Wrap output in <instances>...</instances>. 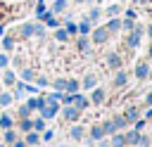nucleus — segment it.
Instances as JSON below:
<instances>
[{"label": "nucleus", "mask_w": 152, "mask_h": 147, "mask_svg": "<svg viewBox=\"0 0 152 147\" xmlns=\"http://www.w3.org/2000/svg\"><path fill=\"white\" fill-rule=\"evenodd\" d=\"M107 38H109V31L107 28H95V33H93V40L95 43H104Z\"/></svg>", "instance_id": "nucleus-1"}, {"label": "nucleus", "mask_w": 152, "mask_h": 147, "mask_svg": "<svg viewBox=\"0 0 152 147\" xmlns=\"http://www.w3.org/2000/svg\"><path fill=\"white\" fill-rule=\"evenodd\" d=\"M26 107H28V109H43V107H45V100H43V97H31V100L26 102Z\"/></svg>", "instance_id": "nucleus-2"}, {"label": "nucleus", "mask_w": 152, "mask_h": 147, "mask_svg": "<svg viewBox=\"0 0 152 147\" xmlns=\"http://www.w3.org/2000/svg\"><path fill=\"white\" fill-rule=\"evenodd\" d=\"M128 45H131V47H138V45H140V31H133V33L128 36Z\"/></svg>", "instance_id": "nucleus-3"}, {"label": "nucleus", "mask_w": 152, "mask_h": 147, "mask_svg": "<svg viewBox=\"0 0 152 147\" xmlns=\"http://www.w3.org/2000/svg\"><path fill=\"white\" fill-rule=\"evenodd\" d=\"M71 102L76 104V109H83V107H88V100H86L83 95H76V97H71Z\"/></svg>", "instance_id": "nucleus-4"}, {"label": "nucleus", "mask_w": 152, "mask_h": 147, "mask_svg": "<svg viewBox=\"0 0 152 147\" xmlns=\"http://www.w3.org/2000/svg\"><path fill=\"white\" fill-rule=\"evenodd\" d=\"M104 28H107V31H109V33H114V31H116V28H121V21H119V19H114V17H112V19H109V24H107V26H104Z\"/></svg>", "instance_id": "nucleus-5"}, {"label": "nucleus", "mask_w": 152, "mask_h": 147, "mask_svg": "<svg viewBox=\"0 0 152 147\" xmlns=\"http://www.w3.org/2000/svg\"><path fill=\"white\" fill-rule=\"evenodd\" d=\"M147 74H150V69H147V64H138V66H135V76H138V78H145Z\"/></svg>", "instance_id": "nucleus-6"}, {"label": "nucleus", "mask_w": 152, "mask_h": 147, "mask_svg": "<svg viewBox=\"0 0 152 147\" xmlns=\"http://www.w3.org/2000/svg\"><path fill=\"white\" fill-rule=\"evenodd\" d=\"M102 135H104V130H102V126H93V128H90V138H93V140H100Z\"/></svg>", "instance_id": "nucleus-7"}, {"label": "nucleus", "mask_w": 152, "mask_h": 147, "mask_svg": "<svg viewBox=\"0 0 152 147\" xmlns=\"http://www.w3.org/2000/svg\"><path fill=\"white\" fill-rule=\"evenodd\" d=\"M76 28H78V33H81V36H88V33H90V21H81Z\"/></svg>", "instance_id": "nucleus-8"}, {"label": "nucleus", "mask_w": 152, "mask_h": 147, "mask_svg": "<svg viewBox=\"0 0 152 147\" xmlns=\"http://www.w3.org/2000/svg\"><path fill=\"white\" fill-rule=\"evenodd\" d=\"M126 142H131V145H138V142H140V135H138V130L128 133V135H126Z\"/></svg>", "instance_id": "nucleus-9"}, {"label": "nucleus", "mask_w": 152, "mask_h": 147, "mask_svg": "<svg viewBox=\"0 0 152 147\" xmlns=\"http://www.w3.org/2000/svg\"><path fill=\"white\" fill-rule=\"evenodd\" d=\"M107 62H109V66H112V69H119V66H121V59H119L116 55H109V59H107Z\"/></svg>", "instance_id": "nucleus-10"}, {"label": "nucleus", "mask_w": 152, "mask_h": 147, "mask_svg": "<svg viewBox=\"0 0 152 147\" xmlns=\"http://www.w3.org/2000/svg\"><path fill=\"white\" fill-rule=\"evenodd\" d=\"M102 100H104V92H102L100 88H97V90H93V102H95V104H100Z\"/></svg>", "instance_id": "nucleus-11"}, {"label": "nucleus", "mask_w": 152, "mask_h": 147, "mask_svg": "<svg viewBox=\"0 0 152 147\" xmlns=\"http://www.w3.org/2000/svg\"><path fill=\"white\" fill-rule=\"evenodd\" d=\"M64 116H66V119H76V116H78V109H76V107H66V109H64Z\"/></svg>", "instance_id": "nucleus-12"}, {"label": "nucleus", "mask_w": 152, "mask_h": 147, "mask_svg": "<svg viewBox=\"0 0 152 147\" xmlns=\"http://www.w3.org/2000/svg\"><path fill=\"white\" fill-rule=\"evenodd\" d=\"M112 145H114V147H124V145H126V135H114Z\"/></svg>", "instance_id": "nucleus-13"}, {"label": "nucleus", "mask_w": 152, "mask_h": 147, "mask_svg": "<svg viewBox=\"0 0 152 147\" xmlns=\"http://www.w3.org/2000/svg\"><path fill=\"white\" fill-rule=\"evenodd\" d=\"M100 14H102V12H100L97 7H93V9H90V14H88V21H97V19H100Z\"/></svg>", "instance_id": "nucleus-14"}, {"label": "nucleus", "mask_w": 152, "mask_h": 147, "mask_svg": "<svg viewBox=\"0 0 152 147\" xmlns=\"http://www.w3.org/2000/svg\"><path fill=\"white\" fill-rule=\"evenodd\" d=\"M0 128H5V130L12 128V119L10 116H0Z\"/></svg>", "instance_id": "nucleus-15"}, {"label": "nucleus", "mask_w": 152, "mask_h": 147, "mask_svg": "<svg viewBox=\"0 0 152 147\" xmlns=\"http://www.w3.org/2000/svg\"><path fill=\"white\" fill-rule=\"evenodd\" d=\"M112 126H114V130H116V128H124V126H126V119H124V116H116V119L112 121Z\"/></svg>", "instance_id": "nucleus-16"}, {"label": "nucleus", "mask_w": 152, "mask_h": 147, "mask_svg": "<svg viewBox=\"0 0 152 147\" xmlns=\"http://www.w3.org/2000/svg\"><path fill=\"white\" fill-rule=\"evenodd\" d=\"M64 7H66V0H55V5H52L55 12H64Z\"/></svg>", "instance_id": "nucleus-17"}, {"label": "nucleus", "mask_w": 152, "mask_h": 147, "mask_svg": "<svg viewBox=\"0 0 152 147\" xmlns=\"http://www.w3.org/2000/svg\"><path fill=\"white\" fill-rule=\"evenodd\" d=\"M119 12H121V7H119V5H109V7H107V14H109V17H116Z\"/></svg>", "instance_id": "nucleus-18"}, {"label": "nucleus", "mask_w": 152, "mask_h": 147, "mask_svg": "<svg viewBox=\"0 0 152 147\" xmlns=\"http://www.w3.org/2000/svg\"><path fill=\"white\" fill-rule=\"evenodd\" d=\"M10 102H12V95H7V92H0V104H2V107H7Z\"/></svg>", "instance_id": "nucleus-19"}, {"label": "nucleus", "mask_w": 152, "mask_h": 147, "mask_svg": "<svg viewBox=\"0 0 152 147\" xmlns=\"http://www.w3.org/2000/svg\"><path fill=\"white\" fill-rule=\"evenodd\" d=\"M126 83V74L121 71V74H116V78H114V85H124Z\"/></svg>", "instance_id": "nucleus-20"}, {"label": "nucleus", "mask_w": 152, "mask_h": 147, "mask_svg": "<svg viewBox=\"0 0 152 147\" xmlns=\"http://www.w3.org/2000/svg\"><path fill=\"white\" fill-rule=\"evenodd\" d=\"M76 88H78V83H76V81H66V85H64V90H66V92H74Z\"/></svg>", "instance_id": "nucleus-21"}, {"label": "nucleus", "mask_w": 152, "mask_h": 147, "mask_svg": "<svg viewBox=\"0 0 152 147\" xmlns=\"http://www.w3.org/2000/svg\"><path fill=\"white\" fill-rule=\"evenodd\" d=\"M45 24H48V26H57V19H55V17L48 12V14H45Z\"/></svg>", "instance_id": "nucleus-22"}, {"label": "nucleus", "mask_w": 152, "mask_h": 147, "mask_svg": "<svg viewBox=\"0 0 152 147\" xmlns=\"http://www.w3.org/2000/svg\"><path fill=\"white\" fill-rule=\"evenodd\" d=\"M2 47H5V50H12V47H14V40H12V38H5V40H2Z\"/></svg>", "instance_id": "nucleus-23"}, {"label": "nucleus", "mask_w": 152, "mask_h": 147, "mask_svg": "<svg viewBox=\"0 0 152 147\" xmlns=\"http://www.w3.org/2000/svg\"><path fill=\"white\" fill-rule=\"evenodd\" d=\"M76 47H78V50H86V47H88V38H78Z\"/></svg>", "instance_id": "nucleus-24"}, {"label": "nucleus", "mask_w": 152, "mask_h": 147, "mask_svg": "<svg viewBox=\"0 0 152 147\" xmlns=\"http://www.w3.org/2000/svg\"><path fill=\"white\" fill-rule=\"evenodd\" d=\"M83 85H86V88H93V85H95V76H86Z\"/></svg>", "instance_id": "nucleus-25"}, {"label": "nucleus", "mask_w": 152, "mask_h": 147, "mask_svg": "<svg viewBox=\"0 0 152 147\" xmlns=\"http://www.w3.org/2000/svg\"><path fill=\"white\" fill-rule=\"evenodd\" d=\"M81 135H83V130H81L78 126H74V128H71V138H76V140H78Z\"/></svg>", "instance_id": "nucleus-26"}, {"label": "nucleus", "mask_w": 152, "mask_h": 147, "mask_svg": "<svg viewBox=\"0 0 152 147\" xmlns=\"http://www.w3.org/2000/svg\"><path fill=\"white\" fill-rule=\"evenodd\" d=\"M26 142H28V145H36V142H38V133H28Z\"/></svg>", "instance_id": "nucleus-27"}, {"label": "nucleus", "mask_w": 152, "mask_h": 147, "mask_svg": "<svg viewBox=\"0 0 152 147\" xmlns=\"http://www.w3.org/2000/svg\"><path fill=\"white\" fill-rule=\"evenodd\" d=\"M78 28H76V24L74 21H66V33H76Z\"/></svg>", "instance_id": "nucleus-28"}, {"label": "nucleus", "mask_w": 152, "mask_h": 147, "mask_svg": "<svg viewBox=\"0 0 152 147\" xmlns=\"http://www.w3.org/2000/svg\"><path fill=\"white\" fill-rule=\"evenodd\" d=\"M135 116H138V111H135V109H128V111H126V121H133Z\"/></svg>", "instance_id": "nucleus-29"}, {"label": "nucleus", "mask_w": 152, "mask_h": 147, "mask_svg": "<svg viewBox=\"0 0 152 147\" xmlns=\"http://www.w3.org/2000/svg\"><path fill=\"white\" fill-rule=\"evenodd\" d=\"M31 128H33V121H26V119H24V121H21V130H31Z\"/></svg>", "instance_id": "nucleus-30"}, {"label": "nucleus", "mask_w": 152, "mask_h": 147, "mask_svg": "<svg viewBox=\"0 0 152 147\" xmlns=\"http://www.w3.org/2000/svg\"><path fill=\"white\" fill-rule=\"evenodd\" d=\"M33 128H36V130H43V128H45V121H43V119L33 121Z\"/></svg>", "instance_id": "nucleus-31"}, {"label": "nucleus", "mask_w": 152, "mask_h": 147, "mask_svg": "<svg viewBox=\"0 0 152 147\" xmlns=\"http://www.w3.org/2000/svg\"><path fill=\"white\" fill-rule=\"evenodd\" d=\"M102 130H104V133H114V126H112V121H107V123L102 126Z\"/></svg>", "instance_id": "nucleus-32"}, {"label": "nucleus", "mask_w": 152, "mask_h": 147, "mask_svg": "<svg viewBox=\"0 0 152 147\" xmlns=\"http://www.w3.org/2000/svg\"><path fill=\"white\" fill-rule=\"evenodd\" d=\"M55 36H57V40H66V36H69V33H66V31H57Z\"/></svg>", "instance_id": "nucleus-33"}, {"label": "nucleus", "mask_w": 152, "mask_h": 147, "mask_svg": "<svg viewBox=\"0 0 152 147\" xmlns=\"http://www.w3.org/2000/svg\"><path fill=\"white\" fill-rule=\"evenodd\" d=\"M5 83H14V74H12V71L5 74Z\"/></svg>", "instance_id": "nucleus-34"}, {"label": "nucleus", "mask_w": 152, "mask_h": 147, "mask_svg": "<svg viewBox=\"0 0 152 147\" xmlns=\"http://www.w3.org/2000/svg\"><path fill=\"white\" fill-rule=\"evenodd\" d=\"M5 140H7V142H14V133H12L10 128H7V133H5Z\"/></svg>", "instance_id": "nucleus-35"}, {"label": "nucleus", "mask_w": 152, "mask_h": 147, "mask_svg": "<svg viewBox=\"0 0 152 147\" xmlns=\"http://www.w3.org/2000/svg\"><path fill=\"white\" fill-rule=\"evenodd\" d=\"M64 85H66V81H62V78L55 83V88H57V90H64Z\"/></svg>", "instance_id": "nucleus-36"}, {"label": "nucleus", "mask_w": 152, "mask_h": 147, "mask_svg": "<svg viewBox=\"0 0 152 147\" xmlns=\"http://www.w3.org/2000/svg\"><path fill=\"white\" fill-rule=\"evenodd\" d=\"M121 26H124V28H133V19H126Z\"/></svg>", "instance_id": "nucleus-37"}, {"label": "nucleus", "mask_w": 152, "mask_h": 147, "mask_svg": "<svg viewBox=\"0 0 152 147\" xmlns=\"http://www.w3.org/2000/svg\"><path fill=\"white\" fill-rule=\"evenodd\" d=\"M24 78H33V71L31 69H24Z\"/></svg>", "instance_id": "nucleus-38"}, {"label": "nucleus", "mask_w": 152, "mask_h": 147, "mask_svg": "<svg viewBox=\"0 0 152 147\" xmlns=\"http://www.w3.org/2000/svg\"><path fill=\"white\" fill-rule=\"evenodd\" d=\"M0 66H7V57L5 55H0Z\"/></svg>", "instance_id": "nucleus-39"}, {"label": "nucleus", "mask_w": 152, "mask_h": 147, "mask_svg": "<svg viewBox=\"0 0 152 147\" xmlns=\"http://www.w3.org/2000/svg\"><path fill=\"white\" fill-rule=\"evenodd\" d=\"M14 147H26V145H24V142H17V145H14Z\"/></svg>", "instance_id": "nucleus-40"}, {"label": "nucleus", "mask_w": 152, "mask_h": 147, "mask_svg": "<svg viewBox=\"0 0 152 147\" xmlns=\"http://www.w3.org/2000/svg\"><path fill=\"white\" fill-rule=\"evenodd\" d=\"M147 102H150V104H152V92H150V95H147Z\"/></svg>", "instance_id": "nucleus-41"}, {"label": "nucleus", "mask_w": 152, "mask_h": 147, "mask_svg": "<svg viewBox=\"0 0 152 147\" xmlns=\"http://www.w3.org/2000/svg\"><path fill=\"white\" fill-rule=\"evenodd\" d=\"M147 33H150V36H152V24H150V28H147Z\"/></svg>", "instance_id": "nucleus-42"}, {"label": "nucleus", "mask_w": 152, "mask_h": 147, "mask_svg": "<svg viewBox=\"0 0 152 147\" xmlns=\"http://www.w3.org/2000/svg\"><path fill=\"white\" fill-rule=\"evenodd\" d=\"M150 57H152V45H150Z\"/></svg>", "instance_id": "nucleus-43"}, {"label": "nucleus", "mask_w": 152, "mask_h": 147, "mask_svg": "<svg viewBox=\"0 0 152 147\" xmlns=\"http://www.w3.org/2000/svg\"><path fill=\"white\" fill-rule=\"evenodd\" d=\"M74 2H86V0H74Z\"/></svg>", "instance_id": "nucleus-44"}, {"label": "nucleus", "mask_w": 152, "mask_h": 147, "mask_svg": "<svg viewBox=\"0 0 152 147\" xmlns=\"http://www.w3.org/2000/svg\"><path fill=\"white\" fill-rule=\"evenodd\" d=\"M0 33H2V24H0Z\"/></svg>", "instance_id": "nucleus-45"}, {"label": "nucleus", "mask_w": 152, "mask_h": 147, "mask_svg": "<svg viewBox=\"0 0 152 147\" xmlns=\"http://www.w3.org/2000/svg\"><path fill=\"white\" fill-rule=\"evenodd\" d=\"M138 2H147V0H138Z\"/></svg>", "instance_id": "nucleus-46"}, {"label": "nucleus", "mask_w": 152, "mask_h": 147, "mask_svg": "<svg viewBox=\"0 0 152 147\" xmlns=\"http://www.w3.org/2000/svg\"><path fill=\"white\" fill-rule=\"evenodd\" d=\"M95 2H100V0H95Z\"/></svg>", "instance_id": "nucleus-47"}]
</instances>
